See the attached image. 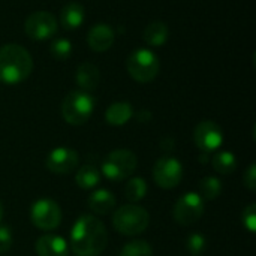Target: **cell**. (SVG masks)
<instances>
[{"label":"cell","mask_w":256,"mask_h":256,"mask_svg":"<svg viewBox=\"0 0 256 256\" xmlns=\"http://www.w3.org/2000/svg\"><path fill=\"white\" fill-rule=\"evenodd\" d=\"M108 243V234L105 225L94 216L84 214L72 226L70 246L75 255H100Z\"/></svg>","instance_id":"obj_1"},{"label":"cell","mask_w":256,"mask_h":256,"mask_svg":"<svg viewBox=\"0 0 256 256\" xmlns=\"http://www.w3.org/2000/svg\"><path fill=\"white\" fill-rule=\"evenodd\" d=\"M33 70V60L28 51L16 44L0 46V81L4 84H18Z\"/></svg>","instance_id":"obj_2"},{"label":"cell","mask_w":256,"mask_h":256,"mask_svg":"<svg viewBox=\"0 0 256 256\" xmlns=\"http://www.w3.org/2000/svg\"><path fill=\"white\" fill-rule=\"evenodd\" d=\"M150 224V214L146 208L140 206H123L117 208L112 214V225L122 236H138L147 230Z\"/></svg>","instance_id":"obj_3"},{"label":"cell","mask_w":256,"mask_h":256,"mask_svg":"<svg viewBox=\"0 0 256 256\" xmlns=\"http://www.w3.org/2000/svg\"><path fill=\"white\" fill-rule=\"evenodd\" d=\"M94 110V99L92 94L82 90L70 92L62 104V116L64 122L72 126L84 124L93 114Z\"/></svg>","instance_id":"obj_4"},{"label":"cell","mask_w":256,"mask_h":256,"mask_svg":"<svg viewBox=\"0 0 256 256\" xmlns=\"http://www.w3.org/2000/svg\"><path fill=\"white\" fill-rule=\"evenodd\" d=\"M138 165L136 156L126 148L111 152L102 162L100 171L111 182H123L130 177Z\"/></svg>","instance_id":"obj_5"},{"label":"cell","mask_w":256,"mask_h":256,"mask_svg":"<svg viewBox=\"0 0 256 256\" xmlns=\"http://www.w3.org/2000/svg\"><path fill=\"white\" fill-rule=\"evenodd\" d=\"M128 72L138 82H150L159 74V60L150 50H135L128 58Z\"/></svg>","instance_id":"obj_6"},{"label":"cell","mask_w":256,"mask_h":256,"mask_svg":"<svg viewBox=\"0 0 256 256\" xmlns=\"http://www.w3.org/2000/svg\"><path fill=\"white\" fill-rule=\"evenodd\" d=\"M204 213V200L200 194H184L174 207V219L182 226H190L201 219Z\"/></svg>","instance_id":"obj_7"},{"label":"cell","mask_w":256,"mask_h":256,"mask_svg":"<svg viewBox=\"0 0 256 256\" xmlns=\"http://www.w3.org/2000/svg\"><path fill=\"white\" fill-rule=\"evenodd\" d=\"M32 224L42 231H52L62 222V210L52 200H39L30 210Z\"/></svg>","instance_id":"obj_8"},{"label":"cell","mask_w":256,"mask_h":256,"mask_svg":"<svg viewBox=\"0 0 256 256\" xmlns=\"http://www.w3.org/2000/svg\"><path fill=\"white\" fill-rule=\"evenodd\" d=\"M154 183L162 189H174L183 178V166L178 159L166 156L156 162L153 168Z\"/></svg>","instance_id":"obj_9"},{"label":"cell","mask_w":256,"mask_h":256,"mask_svg":"<svg viewBox=\"0 0 256 256\" xmlns=\"http://www.w3.org/2000/svg\"><path fill=\"white\" fill-rule=\"evenodd\" d=\"M24 32L28 38L34 40H45L56 34L57 32V21L52 14L46 10L33 12L24 24Z\"/></svg>","instance_id":"obj_10"},{"label":"cell","mask_w":256,"mask_h":256,"mask_svg":"<svg viewBox=\"0 0 256 256\" xmlns=\"http://www.w3.org/2000/svg\"><path fill=\"white\" fill-rule=\"evenodd\" d=\"M194 141L200 150L204 153L216 152L224 142V132L222 129L210 120L201 122L194 130Z\"/></svg>","instance_id":"obj_11"},{"label":"cell","mask_w":256,"mask_h":256,"mask_svg":"<svg viewBox=\"0 0 256 256\" xmlns=\"http://www.w3.org/2000/svg\"><path fill=\"white\" fill-rule=\"evenodd\" d=\"M80 162L78 153L69 147H57L46 158V168L58 176L72 172Z\"/></svg>","instance_id":"obj_12"},{"label":"cell","mask_w":256,"mask_h":256,"mask_svg":"<svg viewBox=\"0 0 256 256\" xmlns=\"http://www.w3.org/2000/svg\"><path fill=\"white\" fill-rule=\"evenodd\" d=\"M38 256H68L69 246L68 242L56 234H45L36 242Z\"/></svg>","instance_id":"obj_13"},{"label":"cell","mask_w":256,"mask_h":256,"mask_svg":"<svg viewBox=\"0 0 256 256\" xmlns=\"http://www.w3.org/2000/svg\"><path fill=\"white\" fill-rule=\"evenodd\" d=\"M87 42L93 51H98V52L106 51L114 44V30L110 26L99 22L90 28L87 34Z\"/></svg>","instance_id":"obj_14"},{"label":"cell","mask_w":256,"mask_h":256,"mask_svg":"<svg viewBox=\"0 0 256 256\" xmlns=\"http://www.w3.org/2000/svg\"><path fill=\"white\" fill-rule=\"evenodd\" d=\"M88 208L96 214H110L116 208V196L106 189H99L93 192L87 201Z\"/></svg>","instance_id":"obj_15"},{"label":"cell","mask_w":256,"mask_h":256,"mask_svg":"<svg viewBox=\"0 0 256 256\" xmlns=\"http://www.w3.org/2000/svg\"><path fill=\"white\" fill-rule=\"evenodd\" d=\"M75 80H76V84L81 87V90L88 93V92H93L98 87V84L100 81V74H99V69L94 64L82 63L76 69Z\"/></svg>","instance_id":"obj_16"},{"label":"cell","mask_w":256,"mask_h":256,"mask_svg":"<svg viewBox=\"0 0 256 256\" xmlns=\"http://www.w3.org/2000/svg\"><path fill=\"white\" fill-rule=\"evenodd\" d=\"M84 18H86L84 8L80 3H75V2L68 3L62 9V14H60V22L66 30L78 28L84 22Z\"/></svg>","instance_id":"obj_17"},{"label":"cell","mask_w":256,"mask_h":256,"mask_svg":"<svg viewBox=\"0 0 256 256\" xmlns=\"http://www.w3.org/2000/svg\"><path fill=\"white\" fill-rule=\"evenodd\" d=\"M134 116V108L129 102H116L108 106L105 118L111 126H123Z\"/></svg>","instance_id":"obj_18"},{"label":"cell","mask_w":256,"mask_h":256,"mask_svg":"<svg viewBox=\"0 0 256 256\" xmlns=\"http://www.w3.org/2000/svg\"><path fill=\"white\" fill-rule=\"evenodd\" d=\"M142 38L148 45L160 46L168 39V27L164 21H153L146 27Z\"/></svg>","instance_id":"obj_19"},{"label":"cell","mask_w":256,"mask_h":256,"mask_svg":"<svg viewBox=\"0 0 256 256\" xmlns=\"http://www.w3.org/2000/svg\"><path fill=\"white\" fill-rule=\"evenodd\" d=\"M75 182L81 189H86V190L93 189L100 182V171L93 165H86L78 170L75 176Z\"/></svg>","instance_id":"obj_20"},{"label":"cell","mask_w":256,"mask_h":256,"mask_svg":"<svg viewBox=\"0 0 256 256\" xmlns=\"http://www.w3.org/2000/svg\"><path fill=\"white\" fill-rule=\"evenodd\" d=\"M213 168L216 170V172L222 174V176H230L236 171L237 168V159L232 153L230 152H222L218 153L213 158Z\"/></svg>","instance_id":"obj_21"},{"label":"cell","mask_w":256,"mask_h":256,"mask_svg":"<svg viewBox=\"0 0 256 256\" xmlns=\"http://www.w3.org/2000/svg\"><path fill=\"white\" fill-rule=\"evenodd\" d=\"M147 194V183L141 177H134L130 178L126 186H124V196L130 202H138L141 201Z\"/></svg>","instance_id":"obj_22"},{"label":"cell","mask_w":256,"mask_h":256,"mask_svg":"<svg viewBox=\"0 0 256 256\" xmlns=\"http://www.w3.org/2000/svg\"><path fill=\"white\" fill-rule=\"evenodd\" d=\"M200 189H201V198L202 200L213 201L222 192V182L216 177H206L201 180Z\"/></svg>","instance_id":"obj_23"},{"label":"cell","mask_w":256,"mask_h":256,"mask_svg":"<svg viewBox=\"0 0 256 256\" xmlns=\"http://www.w3.org/2000/svg\"><path fill=\"white\" fill-rule=\"evenodd\" d=\"M120 256H153V249L147 242L136 240V242L128 243L122 249Z\"/></svg>","instance_id":"obj_24"},{"label":"cell","mask_w":256,"mask_h":256,"mask_svg":"<svg viewBox=\"0 0 256 256\" xmlns=\"http://www.w3.org/2000/svg\"><path fill=\"white\" fill-rule=\"evenodd\" d=\"M50 52H51V56L56 60H66L70 56V52H72V44L68 39H63V38L56 39L51 44Z\"/></svg>","instance_id":"obj_25"},{"label":"cell","mask_w":256,"mask_h":256,"mask_svg":"<svg viewBox=\"0 0 256 256\" xmlns=\"http://www.w3.org/2000/svg\"><path fill=\"white\" fill-rule=\"evenodd\" d=\"M206 246H207V242H206L204 236H201V234H192L188 238V249L194 256L202 254L206 250Z\"/></svg>","instance_id":"obj_26"},{"label":"cell","mask_w":256,"mask_h":256,"mask_svg":"<svg viewBox=\"0 0 256 256\" xmlns=\"http://www.w3.org/2000/svg\"><path fill=\"white\" fill-rule=\"evenodd\" d=\"M243 225L246 226V230L252 234H255L256 231V204H250L248 208H244L243 212Z\"/></svg>","instance_id":"obj_27"},{"label":"cell","mask_w":256,"mask_h":256,"mask_svg":"<svg viewBox=\"0 0 256 256\" xmlns=\"http://www.w3.org/2000/svg\"><path fill=\"white\" fill-rule=\"evenodd\" d=\"M12 246V232L8 226L0 228V254H4Z\"/></svg>","instance_id":"obj_28"},{"label":"cell","mask_w":256,"mask_h":256,"mask_svg":"<svg viewBox=\"0 0 256 256\" xmlns=\"http://www.w3.org/2000/svg\"><path fill=\"white\" fill-rule=\"evenodd\" d=\"M244 184L249 190H255L256 189V165L252 164L249 166V170L244 174Z\"/></svg>","instance_id":"obj_29"},{"label":"cell","mask_w":256,"mask_h":256,"mask_svg":"<svg viewBox=\"0 0 256 256\" xmlns=\"http://www.w3.org/2000/svg\"><path fill=\"white\" fill-rule=\"evenodd\" d=\"M3 219V206H2V201H0V222Z\"/></svg>","instance_id":"obj_30"},{"label":"cell","mask_w":256,"mask_h":256,"mask_svg":"<svg viewBox=\"0 0 256 256\" xmlns=\"http://www.w3.org/2000/svg\"><path fill=\"white\" fill-rule=\"evenodd\" d=\"M76 256H78V255H76Z\"/></svg>","instance_id":"obj_31"}]
</instances>
